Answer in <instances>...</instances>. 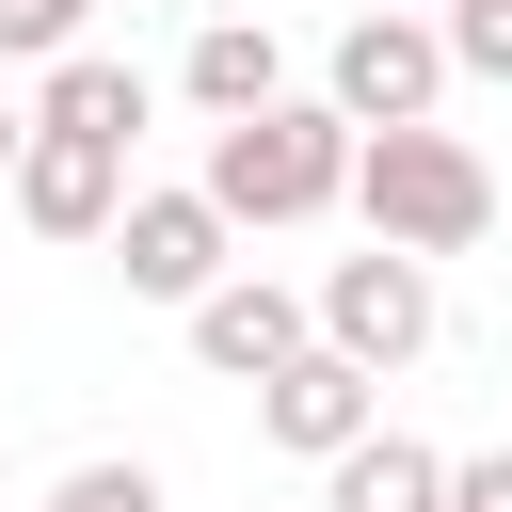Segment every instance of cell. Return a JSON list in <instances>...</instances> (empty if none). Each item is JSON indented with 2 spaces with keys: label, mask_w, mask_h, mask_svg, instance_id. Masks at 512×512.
Segmentation results:
<instances>
[{
  "label": "cell",
  "mask_w": 512,
  "mask_h": 512,
  "mask_svg": "<svg viewBox=\"0 0 512 512\" xmlns=\"http://www.w3.org/2000/svg\"><path fill=\"white\" fill-rule=\"evenodd\" d=\"M352 160H368V128L336 112V96H272V112H240V128H208V208L224 224H320V208H352Z\"/></svg>",
  "instance_id": "1"
},
{
  "label": "cell",
  "mask_w": 512,
  "mask_h": 512,
  "mask_svg": "<svg viewBox=\"0 0 512 512\" xmlns=\"http://www.w3.org/2000/svg\"><path fill=\"white\" fill-rule=\"evenodd\" d=\"M16 160H32V112H16V96H0V192H16Z\"/></svg>",
  "instance_id": "16"
},
{
  "label": "cell",
  "mask_w": 512,
  "mask_h": 512,
  "mask_svg": "<svg viewBox=\"0 0 512 512\" xmlns=\"http://www.w3.org/2000/svg\"><path fill=\"white\" fill-rule=\"evenodd\" d=\"M96 0H0V64H80Z\"/></svg>",
  "instance_id": "12"
},
{
  "label": "cell",
  "mask_w": 512,
  "mask_h": 512,
  "mask_svg": "<svg viewBox=\"0 0 512 512\" xmlns=\"http://www.w3.org/2000/svg\"><path fill=\"white\" fill-rule=\"evenodd\" d=\"M256 432H272L288 464H352V448L384 432V384H368L352 352H304V368H272V384H256Z\"/></svg>",
  "instance_id": "6"
},
{
  "label": "cell",
  "mask_w": 512,
  "mask_h": 512,
  "mask_svg": "<svg viewBox=\"0 0 512 512\" xmlns=\"http://www.w3.org/2000/svg\"><path fill=\"white\" fill-rule=\"evenodd\" d=\"M320 352H352L368 384L416 368V352H432V256H400V240L336 256V272H320Z\"/></svg>",
  "instance_id": "3"
},
{
  "label": "cell",
  "mask_w": 512,
  "mask_h": 512,
  "mask_svg": "<svg viewBox=\"0 0 512 512\" xmlns=\"http://www.w3.org/2000/svg\"><path fill=\"white\" fill-rule=\"evenodd\" d=\"M352 16H400V0H352Z\"/></svg>",
  "instance_id": "17"
},
{
  "label": "cell",
  "mask_w": 512,
  "mask_h": 512,
  "mask_svg": "<svg viewBox=\"0 0 512 512\" xmlns=\"http://www.w3.org/2000/svg\"><path fill=\"white\" fill-rule=\"evenodd\" d=\"M32 128H80V144H128V128H144V64H112V48H80V64H48V96H32Z\"/></svg>",
  "instance_id": "11"
},
{
  "label": "cell",
  "mask_w": 512,
  "mask_h": 512,
  "mask_svg": "<svg viewBox=\"0 0 512 512\" xmlns=\"http://www.w3.org/2000/svg\"><path fill=\"white\" fill-rule=\"evenodd\" d=\"M352 208H368V240H400V256H464V240L496 224V176H480L464 128H368Z\"/></svg>",
  "instance_id": "2"
},
{
  "label": "cell",
  "mask_w": 512,
  "mask_h": 512,
  "mask_svg": "<svg viewBox=\"0 0 512 512\" xmlns=\"http://www.w3.org/2000/svg\"><path fill=\"white\" fill-rule=\"evenodd\" d=\"M192 352H208L224 384H272V368H304V352H320V304H304V288H272V272H224V288L192 304Z\"/></svg>",
  "instance_id": "8"
},
{
  "label": "cell",
  "mask_w": 512,
  "mask_h": 512,
  "mask_svg": "<svg viewBox=\"0 0 512 512\" xmlns=\"http://www.w3.org/2000/svg\"><path fill=\"white\" fill-rule=\"evenodd\" d=\"M448 80H464V64H448V32H416V16H352L336 64H320V96H336L352 128H432Z\"/></svg>",
  "instance_id": "4"
},
{
  "label": "cell",
  "mask_w": 512,
  "mask_h": 512,
  "mask_svg": "<svg viewBox=\"0 0 512 512\" xmlns=\"http://www.w3.org/2000/svg\"><path fill=\"white\" fill-rule=\"evenodd\" d=\"M16 224H32V240H112V224H128V144L32 128V160H16Z\"/></svg>",
  "instance_id": "7"
},
{
  "label": "cell",
  "mask_w": 512,
  "mask_h": 512,
  "mask_svg": "<svg viewBox=\"0 0 512 512\" xmlns=\"http://www.w3.org/2000/svg\"><path fill=\"white\" fill-rule=\"evenodd\" d=\"M448 448H416V432H368L352 464H320V512H448Z\"/></svg>",
  "instance_id": "10"
},
{
  "label": "cell",
  "mask_w": 512,
  "mask_h": 512,
  "mask_svg": "<svg viewBox=\"0 0 512 512\" xmlns=\"http://www.w3.org/2000/svg\"><path fill=\"white\" fill-rule=\"evenodd\" d=\"M224 240H240V224H224L208 192H128V224H112V272H128L144 304H176V320H192V304L224 288Z\"/></svg>",
  "instance_id": "5"
},
{
  "label": "cell",
  "mask_w": 512,
  "mask_h": 512,
  "mask_svg": "<svg viewBox=\"0 0 512 512\" xmlns=\"http://www.w3.org/2000/svg\"><path fill=\"white\" fill-rule=\"evenodd\" d=\"M48 512H160V464H64Z\"/></svg>",
  "instance_id": "13"
},
{
  "label": "cell",
  "mask_w": 512,
  "mask_h": 512,
  "mask_svg": "<svg viewBox=\"0 0 512 512\" xmlns=\"http://www.w3.org/2000/svg\"><path fill=\"white\" fill-rule=\"evenodd\" d=\"M448 512H512V448H480V464L448 480Z\"/></svg>",
  "instance_id": "15"
},
{
  "label": "cell",
  "mask_w": 512,
  "mask_h": 512,
  "mask_svg": "<svg viewBox=\"0 0 512 512\" xmlns=\"http://www.w3.org/2000/svg\"><path fill=\"white\" fill-rule=\"evenodd\" d=\"M176 96H192L208 128H240V112H272V96H288V48H272L256 16H208V32L176 48Z\"/></svg>",
  "instance_id": "9"
},
{
  "label": "cell",
  "mask_w": 512,
  "mask_h": 512,
  "mask_svg": "<svg viewBox=\"0 0 512 512\" xmlns=\"http://www.w3.org/2000/svg\"><path fill=\"white\" fill-rule=\"evenodd\" d=\"M448 64L464 80H512V0H448Z\"/></svg>",
  "instance_id": "14"
}]
</instances>
